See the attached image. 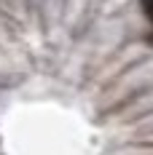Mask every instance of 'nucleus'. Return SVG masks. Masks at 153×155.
Returning <instances> with one entry per match:
<instances>
[{
  "label": "nucleus",
  "instance_id": "nucleus-1",
  "mask_svg": "<svg viewBox=\"0 0 153 155\" xmlns=\"http://www.w3.org/2000/svg\"><path fill=\"white\" fill-rule=\"evenodd\" d=\"M142 8H145V14H148V19L153 21V0H142Z\"/></svg>",
  "mask_w": 153,
  "mask_h": 155
}]
</instances>
